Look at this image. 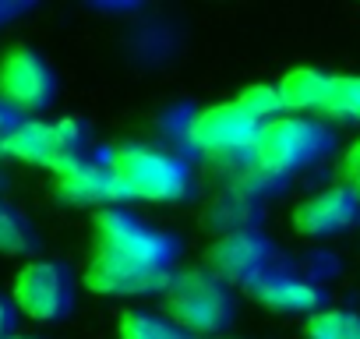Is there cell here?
Listing matches in <instances>:
<instances>
[{
    "mask_svg": "<svg viewBox=\"0 0 360 339\" xmlns=\"http://www.w3.org/2000/svg\"><path fill=\"white\" fill-rule=\"evenodd\" d=\"M113 177L124 191V198H138V202H155V205H176L188 202L195 195V174L191 166L155 145H141V141H127L117 145L106 155Z\"/></svg>",
    "mask_w": 360,
    "mask_h": 339,
    "instance_id": "1",
    "label": "cell"
},
{
    "mask_svg": "<svg viewBox=\"0 0 360 339\" xmlns=\"http://www.w3.org/2000/svg\"><path fill=\"white\" fill-rule=\"evenodd\" d=\"M162 307H166V318L191 339L219 335L233 321V293L209 269H191V272L173 276L169 290L162 293Z\"/></svg>",
    "mask_w": 360,
    "mask_h": 339,
    "instance_id": "2",
    "label": "cell"
},
{
    "mask_svg": "<svg viewBox=\"0 0 360 339\" xmlns=\"http://www.w3.org/2000/svg\"><path fill=\"white\" fill-rule=\"evenodd\" d=\"M262 138V124L240 110L237 103H219L191 117L188 124V141L195 152H202L216 166L244 170L255 162V148Z\"/></svg>",
    "mask_w": 360,
    "mask_h": 339,
    "instance_id": "3",
    "label": "cell"
},
{
    "mask_svg": "<svg viewBox=\"0 0 360 339\" xmlns=\"http://www.w3.org/2000/svg\"><path fill=\"white\" fill-rule=\"evenodd\" d=\"M332 148V131L321 127L311 117H279L262 127L258 148H255V166H262L272 177H290L300 170L321 162Z\"/></svg>",
    "mask_w": 360,
    "mask_h": 339,
    "instance_id": "4",
    "label": "cell"
},
{
    "mask_svg": "<svg viewBox=\"0 0 360 339\" xmlns=\"http://www.w3.org/2000/svg\"><path fill=\"white\" fill-rule=\"evenodd\" d=\"M8 155L29 166L53 170V177L75 170L78 162L89 159V131L75 117L60 120H22L15 138L8 141Z\"/></svg>",
    "mask_w": 360,
    "mask_h": 339,
    "instance_id": "5",
    "label": "cell"
},
{
    "mask_svg": "<svg viewBox=\"0 0 360 339\" xmlns=\"http://www.w3.org/2000/svg\"><path fill=\"white\" fill-rule=\"evenodd\" d=\"M11 300L32 321H64L75 307V276L60 262H29L15 276Z\"/></svg>",
    "mask_w": 360,
    "mask_h": 339,
    "instance_id": "6",
    "label": "cell"
},
{
    "mask_svg": "<svg viewBox=\"0 0 360 339\" xmlns=\"http://www.w3.org/2000/svg\"><path fill=\"white\" fill-rule=\"evenodd\" d=\"M96 248L138 258V262L155 265V269H169L176 258V241L169 234L134 219L124 209H103L96 216Z\"/></svg>",
    "mask_w": 360,
    "mask_h": 339,
    "instance_id": "7",
    "label": "cell"
},
{
    "mask_svg": "<svg viewBox=\"0 0 360 339\" xmlns=\"http://www.w3.org/2000/svg\"><path fill=\"white\" fill-rule=\"evenodd\" d=\"M276 244L262 230L223 234L209 248V272H216L226 286H255L276 272Z\"/></svg>",
    "mask_w": 360,
    "mask_h": 339,
    "instance_id": "8",
    "label": "cell"
},
{
    "mask_svg": "<svg viewBox=\"0 0 360 339\" xmlns=\"http://www.w3.org/2000/svg\"><path fill=\"white\" fill-rule=\"evenodd\" d=\"M173 283L169 269L145 265L138 258L103 251L96 248L89 265H85V286L103 297H145V293H166Z\"/></svg>",
    "mask_w": 360,
    "mask_h": 339,
    "instance_id": "9",
    "label": "cell"
},
{
    "mask_svg": "<svg viewBox=\"0 0 360 339\" xmlns=\"http://www.w3.org/2000/svg\"><path fill=\"white\" fill-rule=\"evenodd\" d=\"M0 99L11 103L22 117L43 113L57 99L53 68L29 46H15L0 57Z\"/></svg>",
    "mask_w": 360,
    "mask_h": 339,
    "instance_id": "10",
    "label": "cell"
},
{
    "mask_svg": "<svg viewBox=\"0 0 360 339\" xmlns=\"http://www.w3.org/2000/svg\"><path fill=\"white\" fill-rule=\"evenodd\" d=\"M293 226L300 237H339L360 226V191L349 184H332L307 195L293 209Z\"/></svg>",
    "mask_w": 360,
    "mask_h": 339,
    "instance_id": "11",
    "label": "cell"
},
{
    "mask_svg": "<svg viewBox=\"0 0 360 339\" xmlns=\"http://www.w3.org/2000/svg\"><path fill=\"white\" fill-rule=\"evenodd\" d=\"M53 191L64 205H78V209H113L117 202H127L110 162H99V159H85L78 162L75 170H68V174L53 177Z\"/></svg>",
    "mask_w": 360,
    "mask_h": 339,
    "instance_id": "12",
    "label": "cell"
},
{
    "mask_svg": "<svg viewBox=\"0 0 360 339\" xmlns=\"http://www.w3.org/2000/svg\"><path fill=\"white\" fill-rule=\"evenodd\" d=\"M262 307L269 311H283V314H318L325 311V290L311 279H300V276H290V272H272L265 276L262 283H255L248 290Z\"/></svg>",
    "mask_w": 360,
    "mask_h": 339,
    "instance_id": "13",
    "label": "cell"
},
{
    "mask_svg": "<svg viewBox=\"0 0 360 339\" xmlns=\"http://www.w3.org/2000/svg\"><path fill=\"white\" fill-rule=\"evenodd\" d=\"M328 85H332V75H321L314 68H297L279 82V92H283L286 110H297V113L318 110L321 113V106L328 99Z\"/></svg>",
    "mask_w": 360,
    "mask_h": 339,
    "instance_id": "14",
    "label": "cell"
},
{
    "mask_svg": "<svg viewBox=\"0 0 360 339\" xmlns=\"http://www.w3.org/2000/svg\"><path fill=\"white\" fill-rule=\"evenodd\" d=\"M255 216H258V202L237 195V191H226L219 198H212V205L205 209V223L212 230L223 234H237V230H255Z\"/></svg>",
    "mask_w": 360,
    "mask_h": 339,
    "instance_id": "15",
    "label": "cell"
},
{
    "mask_svg": "<svg viewBox=\"0 0 360 339\" xmlns=\"http://www.w3.org/2000/svg\"><path fill=\"white\" fill-rule=\"evenodd\" d=\"M39 244L32 223L11 205L0 198V255H32Z\"/></svg>",
    "mask_w": 360,
    "mask_h": 339,
    "instance_id": "16",
    "label": "cell"
},
{
    "mask_svg": "<svg viewBox=\"0 0 360 339\" xmlns=\"http://www.w3.org/2000/svg\"><path fill=\"white\" fill-rule=\"evenodd\" d=\"M307 339H360V314L346 307H325L307 318Z\"/></svg>",
    "mask_w": 360,
    "mask_h": 339,
    "instance_id": "17",
    "label": "cell"
},
{
    "mask_svg": "<svg viewBox=\"0 0 360 339\" xmlns=\"http://www.w3.org/2000/svg\"><path fill=\"white\" fill-rule=\"evenodd\" d=\"M120 339H191L184 335L169 318L152 314V311H124L117 325Z\"/></svg>",
    "mask_w": 360,
    "mask_h": 339,
    "instance_id": "18",
    "label": "cell"
},
{
    "mask_svg": "<svg viewBox=\"0 0 360 339\" xmlns=\"http://www.w3.org/2000/svg\"><path fill=\"white\" fill-rule=\"evenodd\" d=\"M332 120H356L360 124V75H335L328 85V99L321 106Z\"/></svg>",
    "mask_w": 360,
    "mask_h": 339,
    "instance_id": "19",
    "label": "cell"
},
{
    "mask_svg": "<svg viewBox=\"0 0 360 339\" xmlns=\"http://www.w3.org/2000/svg\"><path fill=\"white\" fill-rule=\"evenodd\" d=\"M237 106H240V110H248L262 127H265V124H272V120H279V117L286 113V103H283L279 85H265V82L248 85V89L237 96Z\"/></svg>",
    "mask_w": 360,
    "mask_h": 339,
    "instance_id": "20",
    "label": "cell"
},
{
    "mask_svg": "<svg viewBox=\"0 0 360 339\" xmlns=\"http://www.w3.org/2000/svg\"><path fill=\"white\" fill-rule=\"evenodd\" d=\"M22 113L11 106V103H4V99H0V155H8V141L15 138V131L22 127Z\"/></svg>",
    "mask_w": 360,
    "mask_h": 339,
    "instance_id": "21",
    "label": "cell"
},
{
    "mask_svg": "<svg viewBox=\"0 0 360 339\" xmlns=\"http://www.w3.org/2000/svg\"><path fill=\"white\" fill-rule=\"evenodd\" d=\"M18 328V304L0 293V339H15Z\"/></svg>",
    "mask_w": 360,
    "mask_h": 339,
    "instance_id": "22",
    "label": "cell"
},
{
    "mask_svg": "<svg viewBox=\"0 0 360 339\" xmlns=\"http://www.w3.org/2000/svg\"><path fill=\"white\" fill-rule=\"evenodd\" d=\"M342 170H346V184L353 191H360V141H353L342 155Z\"/></svg>",
    "mask_w": 360,
    "mask_h": 339,
    "instance_id": "23",
    "label": "cell"
},
{
    "mask_svg": "<svg viewBox=\"0 0 360 339\" xmlns=\"http://www.w3.org/2000/svg\"><path fill=\"white\" fill-rule=\"evenodd\" d=\"M22 11H29V4H0V22L15 18V15H22Z\"/></svg>",
    "mask_w": 360,
    "mask_h": 339,
    "instance_id": "24",
    "label": "cell"
},
{
    "mask_svg": "<svg viewBox=\"0 0 360 339\" xmlns=\"http://www.w3.org/2000/svg\"><path fill=\"white\" fill-rule=\"evenodd\" d=\"M15 339H36V335H15Z\"/></svg>",
    "mask_w": 360,
    "mask_h": 339,
    "instance_id": "25",
    "label": "cell"
},
{
    "mask_svg": "<svg viewBox=\"0 0 360 339\" xmlns=\"http://www.w3.org/2000/svg\"><path fill=\"white\" fill-rule=\"evenodd\" d=\"M0 188H4V174H0Z\"/></svg>",
    "mask_w": 360,
    "mask_h": 339,
    "instance_id": "26",
    "label": "cell"
}]
</instances>
